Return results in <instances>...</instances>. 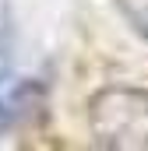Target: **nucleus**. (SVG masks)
Instances as JSON below:
<instances>
[{"label": "nucleus", "instance_id": "nucleus-1", "mask_svg": "<svg viewBox=\"0 0 148 151\" xmlns=\"http://www.w3.org/2000/svg\"><path fill=\"white\" fill-rule=\"evenodd\" d=\"M88 127L99 148H148V91L102 88L88 106Z\"/></svg>", "mask_w": 148, "mask_h": 151}, {"label": "nucleus", "instance_id": "nucleus-2", "mask_svg": "<svg viewBox=\"0 0 148 151\" xmlns=\"http://www.w3.org/2000/svg\"><path fill=\"white\" fill-rule=\"evenodd\" d=\"M116 11L127 18V25L138 32L141 39H148V0H113Z\"/></svg>", "mask_w": 148, "mask_h": 151}]
</instances>
